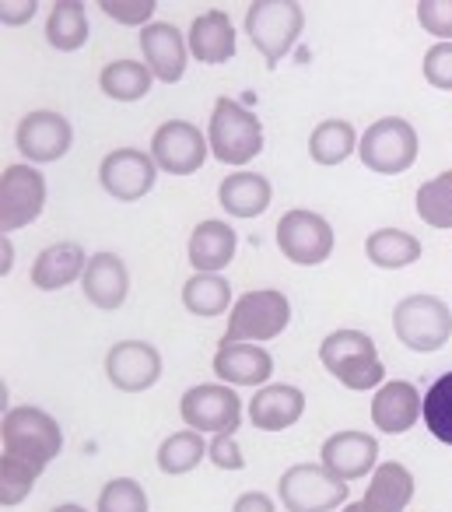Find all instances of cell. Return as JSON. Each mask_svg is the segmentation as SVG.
<instances>
[{"mask_svg": "<svg viewBox=\"0 0 452 512\" xmlns=\"http://www.w3.org/2000/svg\"><path fill=\"white\" fill-rule=\"evenodd\" d=\"M323 369L347 390H379L386 383V365L365 330H333L319 344Z\"/></svg>", "mask_w": 452, "mask_h": 512, "instance_id": "cell-1", "label": "cell"}, {"mask_svg": "<svg viewBox=\"0 0 452 512\" xmlns=\"http://www.w3.org/2000/svg\"><path fill=\"white\" fill-rule=\"evenodd\" d=\"M0 439H4V453L22 456V460L36 463V467H50L64 449V428L43 407H11L0 425Z\"/></svg>", "mask_w": 452, "mask_h": 512, "instance_id": "cell-2", "label": "cell"}, {"mask_svg": "<svg viewBox=\"0 0 452 512\" xmlns=\"http://www.w3.org/2000/svg\"><path fill=\"white\" fill-rule=\"evenodd\" d=\"M291 323V302L277 288H253L239 295L228 313V327L221 341L228 344H263L274 341L288 330Z\"/></svg>", "mask_w": 452, "mask_h": 512, "instance_id": "cell-3", "label": "cell"}, {"mask_svg": "<svg viewBox=\"0 0 452 512\" xmlns=\"http://www.w3.org/2000/svg\"><path fill=\"white\" fill-rule=\"evenodd\" d=\"M393 334L417 355H435L452 337V309L438 295H407L393 309Z\"/></svg>", "mask_w": 452, "mask_h": 512, "instance_id": "cell-4", "label": "cell"}, {"mask_svg": "<svg viewBox=\"0 0 452 512\" xmlns=\"http://www.w3.org/2000/svg\"><path fill=\"white\" fill-rule=\"evenodd\" d=\"M207 144L211 155L225 165H246L263 151V123L256 113H249L242 102L221 95L211 109V123H207Z\"/></svg>", "mask_w": 452, "mask_h": 512, "instance_id": "cell-5", "label": "cell"}, {"mask_svg": "<svg viewBox=\"0 0 452 512\" xmlns=\"http://www.w3.org/2000/svg\"><path fill=\"white\" fill-rule=\"evenodd\" d=\"M305 29V11L295 0H253L246 8V36L267 64H281Z\"/></svg>", "mask_w": 452, "mask_h": 512, "instance_id": "cell-6", "label": "cell"}, {"mask_svg": "<svg viewBox=\"0 0 452 512\" xmlns=\"http://www.w3.org/2000/svg\"><path fill=\"white\" fill-rule=\"evenodd\" d=\"M347 481L333 477L323 463H295L277 481V498L284 512H333L347 505Z\"/></svg>", "mask_w": 452, "mask_h": 512, "instance_id": "cell-7", "label": "cell"}, {"mask_svg": "<svg viewBox=\"0 0 452 512\" xmlns=\"http://www.w3.org/2000/svg\"><path fill=\"white\" fill-rule=\"evenodd\" d=\"M358 155L368 172L400 176L417 162V130L400 116H382L361 134Z\"/></svg>", "mask_w": 452, "mask_h": 512, "instance_id": "cell-8", "label": "cell"}, {"mask_svg": "<svg viewBox=\"0 0 452 512\" xmlns=\"http://www.w3.org/2000/svg\"><path fill=\"white\" fill-rule=\"evenodd\" d=\"M333 228L323 214L305 211V207H295V211L281 214L277 221V249L284 253V260L298 267H319L330 260L333 253Z\"/></svg>", "mask_w": 452, "mask_h": 512, "instance_id": "cell-9", "label": "cell"}, {"mask_svg": "<svg viewBox=\"0 0 452 512\" xmlns=\"http://www.w3.org/2000/svg\"><path fill=\"white\" fill-rule=\"evenodd\" d=\"M179 414H183L186 428H193V432H200V435L239 432L242 397L235 393V386H228V383H200L183 393Z\"/></svg>", "mask_w": 452, "mask_h": 512, "instance_id": "cell-10", "label": "cell"}, {"mask_svg": "<svg viewBox=\"0 0 452 512\" xmlns=\"http://www.w3.org/2000/svg\"><path fill=\"white\" fill-rule=\"evenodd\" d=\"M46 207V179L36 165H8L0 176V232L11 235L32 225Z\"/></svg>", "mask_w": 452, "mask_h": 512, "instance_id": "cell-11", "label": "cell"}, {"mask_svg": "<svg viewBox=\"0 0 452 512\" xmlns=\"http://www.w3.org/2000/svg\"><path fill=\"white\" fill-rule=\"evenodd\" d=\"M102 190L120 204H134V200L148 197L158 183V165L151 151L141 148H116L102 158L99 165Z\"/></svg>", "mask_w": 452, "mask_h": 512, "instance_id": "cell-12", "label": "cell"}, {"mask_svg": "<svg viewBox=\"0 0 452 512\" xmlns=\"http://www.w3.org/2000/svg\"><path fill=\"white\" fill-rule=\"evenodd\" d=\"M211 155V144L200 134V127L186 120H165L151 137V158L169 176H193Z\"/></svg>", "mask_w": 452, "mask_h": 512, "instance_id": "cell-13", "label": "cell"}, {"mask_svg": "<svg viewBox=\"0 0 452 512\" xmlns=\"http://www.w3.org/2000/svg\"><path fill=\"white\" fill-rule=\"evenodd\" d=\"M15 144L29 165H50L71 151L74 130L67 116L53 113V109H36V113L22 116L15 130Z\"/></svg>", "mask_w": 452, "mask_h": 512, "instance_id": "cell-14", "label": "cell"}, {"mask_svg": "<svg viewBox=\"0 0 452 512\" xmlns=\"http://www.w3.org/2000/svg\"><path fill=\"white\" fill-rule=\"evenodd\" d=\"M319 463L330 470L340 481H361V477H372V470L379 467V442L375 435L358 432V428H344V432H333L330 439L319 449Z\"/></svg>", "mask_w": 452, "mask_h": 512, "instance_id": "cell-15", "label": "cell"}, {"mask_svg": "<svg viewBox=\"0 0 452 512\" xmlns=\"http://www.w3.org/2000/svg\"><path fill=\"white\" fill-rule=\"evenodd\" d=\"M106 376L116 390L144 393L162 379V351L148 341H120L106 355Z\"/></svg>", "mask_w": 452, "mask_h": 512, "instance_id": "cell-16", "label": "cell"}, {"mask_svg": "<svg viewBox=\"0 0 452 512\" xmlns=\"http://www.w3.org/2000/svg\"><path fill=\"white\" fill-rule=\"evenodd\" d=\"M424 397L407 379H389L372 397V425L386 435H407L421 421Z\"/></svg>", "mask_w": 452, "mask_h": 512, "instance_id": "cell-17", "label": "cell"}, {"mask_svg": "<svg viewBox=\"0 0 452 512\" xmlns=\"http://www.w3.org/2000/svg\"><path fill=\"white\" fill-rule=\"evenodd\" d=\"M141 50L144 64L165 85H176L186 74V60H190V43L183 39V32L169 22H151L148 29H141Z\"/></svg>", "mask_w": 452, "mask_h": 512, "instance_id": "cell-18", "label": "cell"}, {"mask_svg": "<svg viewBox=\"0 0 452 512\" xmlns=\"http://www.w3.org/2000/svg\"><path fill=\"white\" fill-rule=\"evenodd\" d=\"M214 376L228 386H260L270 383L274 376V358H270L267 348L260 344H218V355H214Z\"/></svg>", "mask_w": 452, "mask_h": 512, "instance_id": "cell-19", "label": "cell"}, {"mask_svg": "<svg viewBox=\"0 0 452 512\" xmlns=\"http://www.w3.org/2000/svg\"><path fill=\"white\" fill-rule=\"evenodd\" d=\"M305 414V393L291 383H267L249 400V421L260 432H284Z\"/></svg>", "mask_w": 452, "mask_h": 512, "instance_id": "cell-20", "label": "cell"}, {"mask_svg": "<svg viewBox=\"0 0 452 512\" xmlns=\"http://www.w3.org/2000/svg\"><path fill=\"white\" fill-rule=\"evenodd\" d=\"M88 260H92V256L85 253L81 242H53V246H46L43 253L36 256L29 281L39 292H60V288L85 278Z\"/></svg>", "mask_w": 452, "mask_h": 512, "instance_id": "cell-21", "label": "cell"}, {"mask_svg": "<svg viewBox=\"0 0 452 512\" xmlns=\"http://www.w3.org/2000/svg\"><path fill=\"white\" fill-rule=\"evenodd\" d=\"M235 249H239L235 228L221 218H207L193 228L186 256H190L193 274H221L235 260Z\"/></svg>", "mask_w": 452, "mask_h": 512, "instance_id": "cell-22", "label": "cell"}, {"mask_svg": "<svg viewBox=\"0 0 452 512\" xmlns=\"http://www.w3.org/2000/svg\"><path fill=\"white\" fill-rule=\"evenodd\" d=\"M81 292H85V299L92 302L95 309H102V313L120 309L130 295L127 264H123L116 253H109V249L106 253H95L92 260H88L85 278H81Z\"/></svg>", "mask_w": 452, "mask_h": 512, "instance_id": "cell-23", "label": "cell"}, {"mask_svg": "<svg viewBox=\"0 0 452 512\" xmlns=\"http://www.w3.org/2000/svg\"><path fill=\"white\" fill-rule=\"evenodd\" d=\"M186 43H190V57H197L200 64H228L235 57V25L228 11L214 8L193 18Z\"/></svg>", "mask_w": 452, "mask_h": 512, "instance_id": "cell-24", "label": "cell"}, {"mask_svg": "<svg viewBox=\"0 0 452 512\" xmlns=\"http://www.w3.org/2000/svg\"><path fill=\"white\" fill-rule=\"evenodd\" d=\"M414 498V474H410L403 463L386 460L372 470L365 488V512H403Z\"/></svg>", "mask_w": 452, "mask_h": 512, "instance_id": "cell-25", "label": "cell"}, {"mask_svg": "<svg viewBox=\"0 0 452 512\" xmlns=\"http://www.w3.org/2000/svg\"><path fill=\"white\" fill-rule=\"evenodd\" d=\"M270 179L260 176V172H235V176H225L218 186V204L225 207L232 218H260L270 207Z\"/></svg>", "mask_w": 452, "mask_h": 512, "instance_id": "cell-26", "label": "cell"}, {"mask_svg": "<svg viewBox=\"0 0 452 512\" xmlns=\"http://www.w3.org/2000/svg\"><path fill=\"white\" fill-rule=\"evenodd\" d=\"M421 239L403 228H379L365 239V256L368 264H375L379 271H403V267L421 260Z\"/></svg>", "mask_w": 452, "mask_h": 512, "instance_id": "cell-27", "label": "cell"}, {"mask_svg": "<svg viewBox=\"0 0 452 512\" xmlns=\"http://www.w3.org/2000/svg\"><path fill=\"white\" fill-rule=\"evenodd\" d=\"M183 306L186 313L200 316V320H214V316L232 313V285L221 274H193L183 285Z\"/></svg>", "mask_w": 452, "mask_h": 512, "instance_id": "cell-28", "label": "cell"}, {"mask_svg": "<svg viewBox=\"0 0 452 512\" xmlns=\"http://www.w3.org/2000/svg\"><path fill=\"white\" fill-rule=\"evenodd\" d=\"M88 11L81 0H57L46 18V43L60 53H74L88 43Z\"/></svg>", "mask_w": 452, "mask_h": 512, "instance_id": "cell-29", "label": "cell"}, {"mask_svg": "<svg viewBox=\"0 0 452 512\" xmlns=\"http://www.w3.org/2000/svg\"><path fill=\"white\" fill-rule=\"evenodd\" d=\"M151 81L155 74L148 71V64H137V60H113L99 74L102 92L116 102H141L151 92Z\"/></svg>", "mask_w": 452, "mask_h": 512, "instance_id": "cell-30", "label": "cell"}, {"mask_svg": "<svg viewBox=\"0 0 452 512\" xmlns=\"http://www.w3.org/2000/svg\"><path fill=\"white\" fill-rule=\"evenodd\" d=\"M361 137L347 120H323L309 137V155L316 165H340L358 151Z\"/></svg>", "mask_w": 452, "mask_h": 512, "instance_id": "cell-31", "label": "cell"}, {"mask_svg": "<svg viewBox=\"0 0 452 512\" xmlns=\"http://www.w3.org/2000/svg\"><path fill=\"white\" fill-rule=\"evenodd\" d=\"M204 456H207L204 435L193 432V428H183V432L169 435V439L158 446V470L169 477H183V474H190V470H197Z\"/></svg>", "mask_w": 452, "mask_h": 512, "instance_id": "cell-32", "label": "cell"}, {"mask_svg": "<svg viewBox=\"0 0 452 512\" xmlns=\"http://www.w3.org/2000/svg\"><path fill=\"white\" fill-rule=\"evenodd\" d=\"M414 207H417V218H421L424 225L449 232L452 228V169L438 172L435 179L417 186Z\"/></svg>", "mask_w": 452, "mask_h": 512, "instance_id": "cell-33", "label": "cell"}, {"mask_svg": "<svg viewBox=\"0 0 452 512\" xmlns=\"http://www.w3.org/2000/svg\"><path fill=\"white\" fill-rule=\"evenodd\" d=\"M421 418H424V428H428L438 442L452 446V372L438 376L435 383L428 386Z\"/></svg>", "mask_w": 452, "mask_h": 512, "instance_id": "cell-34", "label": "cell"}, {"mask_svg": "<svg viewBox=\"0 0 452 512\" xmlns=\"http://www.w3.org/2000/svg\"><path fill=\"white\" fill-rule=\"evenodd\" d=\"M39 474H43V467L22 460V456H0V505L4 509L22 505L32 495V488H36Z\"/></svg>", "mask_w": 452, "mask_h": 512, "instance_id": "cell-35", "label": "cell"}, {"mask_svg": "<svg viewBox=\"0 0 452 512\" xmlns=\"http://www.w3.org/2000/svg\"><path fill=\"white\" fill-rule=\"evenodd\" d=\"M148 509H151L148 491L134 477H113L102 488L99 505H95V512H148Z\"/></svg>", "mask_w": 452, "mask_h": 512, "instance_id": "cell-36", "label": "cell"}, {"mask_svg": "<svg viewBox=\"0 0 452 512\" xmlns=\"http://www.w3.org/2000/svg\"><path fill=\"white\" fill-rule=\"evenodd\" d=\"M417 22L438 43H452V0H421L417 4Z\"/></svg>", "mask_w": 452, "mask_h": 512, "instance_id": "cell-37", "label": "cell"}, {"mask_svg": "<svg viewBox=\"0 0 452 512\" xmlns=\"http://www.w3.org/2000/svg\"><path fill=\"white\" fill-rule=\"evenodd\" d=\"M99 8L120 25H141V29H148L158 4L155 0H99Z\"/></svg>", "mask_w": 452, "mask_h": 512, "instance_id": "cell-38", "label": "cell"}, {"mask_svg": "<svg viewBox=\"0 0 452 512\" xmlns=\"http://www.w3.org/2000/svg\"><path fill=\"white\" fill-rule=\"evenodd\" d=\"M424 81L438 92H452V43H435L424 53Z\"/></svg>", "mask_w": 452, "mask_h": 512, "instance_id": "cell-39", "label": "cell"}, {"mask_svg": "<svg viewBox=\"0 0 452 512\" xmlns=\"http://www.w3.org/2000/svg\"><path fill=\"white\" fill-rule=\"evenodd\" d=\"M207 460H211L214 467H221V470H242V467H246V456H242L235 432H218V435H214V439L207 442Z\"/></svg>", "mask_w": 452, "mask_h": 512, "instance_id": "cell-40", "label": "cell"}, {"mask_svg": "<svg viewBox=\"0 0 452 512\" xmlns=\"http://www.w3.org/2000/svg\"><path fill=\"white\" fill-rule=\"evenodd\" d=\"M36 11H39L36 0H4V4H0V22L4 25H25V22L36 18Z\"/></svg>", "mask_w": 452, "mask_h": 512, "instance_id": "cell-41", "label": "cell"}, {"mask_svg": "<svg viewBox=\"0 0 452 512\" xmlns=\"http://www.w3.org/2000/svg\"><path fill=\"white\" fill-rule=\"evenodd\" d=\"M232 512H277L274 498L263 495V491H246V495L235 498Z\"/></svg>", "mask_w": 452, "mask_h": 512, "instance_id": "cell-42", "label": "cell"}, {"mask_svg": "<svg viewBox=\"0 0 452 512\" xmlns=\"http://www.w3.org/2000/svg\"><path fill=\"white\" fill-rule=\"evenodd\" d=\"M15 271V242L11 235H0V278H8Z\"/></svg>", "mask_w": 452, "mask_h": 512, "instance_id": "cell-43", "label": "cell"}, {"mask_svg": "<svg viewBox=\"0 0 452 512\" xmlns=\"http://www.w3.org/2000/svg\"><path fill=\"white\" fill-rule=\"evenodd\" d=\"M53 512H88L85 505H78V502H64V505H57Z\"/></svg>", "mask_w": 452, "mask_h": 512, "instance_id": "cell-44", "label": "cell"}, {"mask_svg": "<svg viewBox=\"0 0 452 512\" xmlns=\"http://www.w3.org/2000/svg\"><path fill=\"white\" fill-rule=\"evenodd\" d=\"M344 512H365V505H361V502H347Z\"/></svg>", "mask_w": 452, "mask_h": 512, "instance_id": "cell-45", "label": "cell"}]
</instances>
